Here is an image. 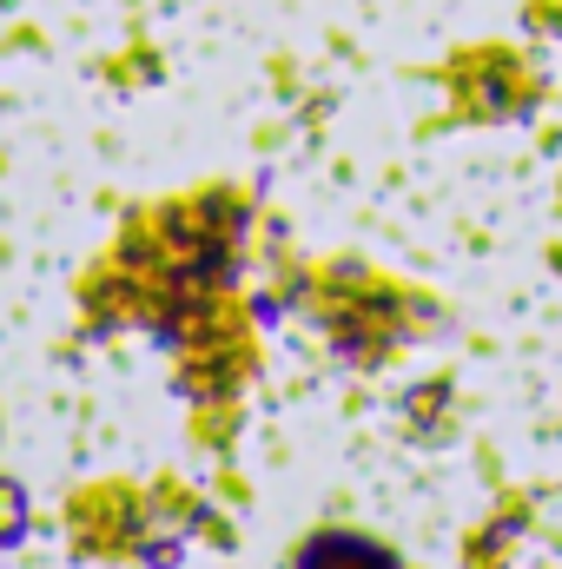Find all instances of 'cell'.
Masks as SVG:
<instances>
[{
	"mask_svg": "<svg viewBox=\"0 0 562 569\" xmlns=\"http://www.w3.org/2000/svg\"><path fill=\"white\" fill-rule=\"evenodd\" d=\"M291 569H404L378 537H358V530H318V537H304V550H298V563Z\"/></svg>",
	"mask_w": 562,
	"mask_h": 569,
	"instance_id": "1",
	"label": "cell"
},
{
	"mask_svg": "<svg viewBox=\"0 0 562 569\" xmlns=\"http://www.w3.org/2000/svg\"><path fill=\"white\" fill-rule=\"evenodd\" d=\"M20 510H27V497H20L13 483H0V543L20 537Z\"/></svg>",
	"mask_w": 562,
	"mask_h": 569,
	"instance_id": "2",
	"label": "cell"
}]
</instances>
